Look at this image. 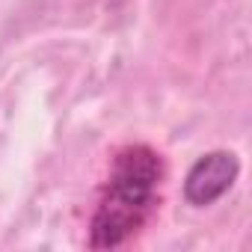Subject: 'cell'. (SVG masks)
<instances>
[{"label": "cell", "mask_w": 252, "mask_h": 252, "mask_svg": "<svg viewBox=\"0 0 252 252\" xmlns=\"http://www.w3.org/2000/svg\"><path fill=\"white\" fill-rule=\"evenodd\" d=\"M163 181V160L152 146H125L110 169L89 222V246L113 249L128 243L149 222Z\"/></svg>", "instance_id": "cell-1"}, {"label": "cell", "mask_w": 252, "mask_h": 252, "mask_svg": "<svg viewBox=\"0 0 252 252\" xmlns=\"http://www.w3.org/2000/svg\"><path fill=\"white\" fill-rule=\"evenodd\" d=\"M237 175H240L237 155H231L225 149H217V152L202 155L187 169V178H184V199H187V205L208 208V205L220 202L234 187Z\"/></svg>", "instance_id": "cell-2"}]
</instances>
